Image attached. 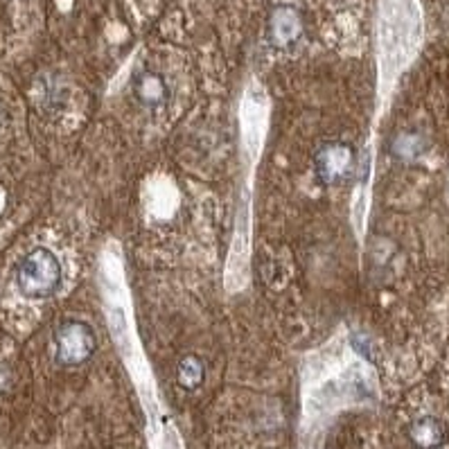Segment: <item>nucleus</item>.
<instances>
[{
	"label": "nucleus",
	"mask_w": 449,
	"mask_h": 449,
	"mask_svg": "<svg viewBox=\"0 0 449 449\" xmlns=\"http://www.w3.org/2000/svg\"><path fill=\"white\" fill-rule=\"evenodd\" d=\"M61 284V264L50 249H34L20 260L16 269V287L27 298H50Z\"/></svg>",
	"instance_id": "obj_1"
},
{
	"label": "nucleus",
	"mask_w": 449,
	"mask_h": 449,
	"mask_svg": "<svg viewBox=\"0 0 449 449\" xmlns=\"http://www.w3.org/2000/svg\"><path fill=\"white\" fill-rule=\"evenodd\" d=\"M314 172L323 186H343L357 172V151L350 142H325L314 151Z\"/></svg>",
	"instance_id": "obj_2"
},
{
	"label": "nucleus",
	"mask_w": 449,
	"mask_h": 449,
	"mask_svg": "<svg viewBox=\"0 0 449 449\" xmlns=\"http://www.w3.org/2000/svg\"><path fill=\"white\" fill-rule=\"evenodd\" d=\"M95 348V332L84 321H66L55 332V359L61 366H79L88 361Z\"/></svg>",
	"instance_id": "obj_3"
},
{
	"label": "nucleus",
	"mask_w": 449,
	"mask_h": 449,
	"mask_svg": "<svg viewBox=\"0 0 449 449\" xmlns=\"http://www.w3.org/2000/svg\"><path fill=\"white\" fill-rule=\"evenodd\" d=\"M303 32L301 14L289 5H280L271 12L269 18V39L275 48H287Z\"/></svg>",
	"instance_id": "obj_4"
},
{
	"label": "nucleus",
	"mask_w": 449,
	"mask_h": 449,
	"mask_svg": "<svg viewBox=\"0 0 449 449\" xmlns=\"http://www.w3.org/2000/svg\"><path fill=\"white\" fill-rule=\"evenodd\" d=\"M131 88H134V97L138 99V104L145 109L165 106L170 95L167 81L163 79V75L151 73V70H140V73H136L134 81H131Z\"/></svg>",
	"instance_id": "obj_5"
},
{
	"label": "nucleus",
	"mask_w": 449,
	"mask_h": 449,
	"mask_svg": "<svg viewBox=\"0 0 449 449\" xmlns=\"http://www.w3.org/2000/svg\"><path fill=\"white\" fill-rule=\"evenodd\" d=\"M409 441L415 449H438L445 445V427L434 415H422L411 422Z\"/></svg>",
	"instance_id": "obj_6"
},
{
	"label": "nucleus",
	"mask_w": 449,
	"mask_h": 449,
	"mask_svg": "<svg viewBox=\"0 0 449 449\" xmlns=\"http://www.w3.org/2000/svg\"><path fill=\"white\" fill-rule=\"evenodd\" d=\"M203 377H206V368H203V361L195 354H188L183 357L179 368H177V380L183 389H199Z\"/></svg>",
	"instance_id": "obj_7"
},
{
	"label": "nucleus",
	"mask_w": 449,
	"mask_h": 449,
	"mask_svg": "<svg viewBox=\"0 0 449 449\" xmlns=\"http://www.w3.org/2000/svg\"><path fill=\"white\" fill-rule=\"evenodd\" d=\"M393 156L397 160H404V163H411L424 151V140L420 134H400L393 140Z\"/></svg>",
	"instance_id": "obj_8"
}]
</instances>
